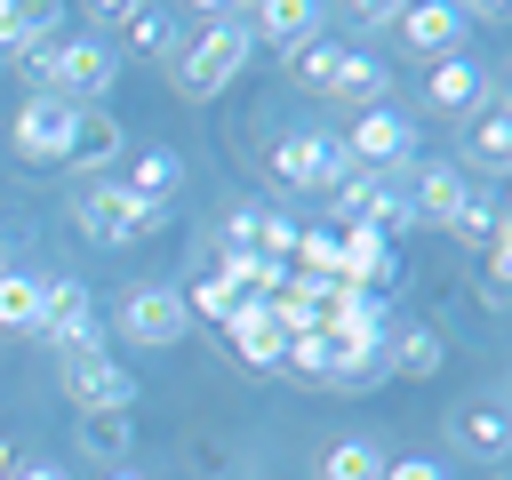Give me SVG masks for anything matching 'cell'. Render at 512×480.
<instances>
[{
    "label": "cell",
    "mask_w": 512,
    "mask_h": 480,
    "mask_svg": "<svg viewBox=\"0 0 512 480\" xmlns=\"http://www.w3.org/2000/svg\"><path fill=\"white\" fill-rule=\"evenodd\" d=\"M248 56H256V40H248V16H208V32L200 40H184V56H168V88L184 96V104H216L240 72H248Z\"/></svg>",
    "instance_id": "1"
},
{
    "label": "cell",
    "mask_w": 512,
    "mask_h": 480,
    "mask_svg": "<svg viewBox=\"0 0 512 480\" xmlns=\"http://www.w3.org/2000/svg\"><path fill=\"white\" fill-rule=\"evenodd\" d=\"M168 216H176V200H136L120 176H96V184H80V200H72V224H80L96 248L152 240V232H168Z\"/></svg>",
    "instance_id": "2"
},
{
    "label": "cell",
    "mask_w": 512,
    "mask_h": 480,
    "mask_svg": "<svg viewBox=\"0 0 512 480\" xmlns=\"http://www.w3.org/2000/svg\"><path fill=\"white\" fill-rule=\"evenodd\" d=\"M112 328H120V344H136V352H168V344L192 328V312H184V288H168V280H144V288H128Z\"/></svg>",
    "instance_id": "3"
},
{
    "label": "cell",
    "mask_w": 512,
    "mask_h": 480,
    "mask_svg": "<svg viewBox=\"0 0 512 480\" xmlns=\"http://www.w3.org/2000/svg\"><path fill=\"white\" fill-rule=\"evenodd\" d=\"M360 168L344 160V144L336 136H280L272 144V184H288V192H344Z\"/></svg>",
    "instance_id": "4"
},
{
    "label": "cell",
    "mask_w": 512,
    "mask_h": 480,
    "mask_svg": "<svg viewBox=\"0 0 512 480\" xmlns=\"http://www.w3.org/2000/svg\"><path fill=\"white\" fill-rule=\"evenodd\" d=\"M56 392H64L80 416H128V408H136V376H128L112 352L64 360V368H56Z\"/></svg>",
    "instance_id": "5"
},
{
    "label": "cell",
    "mask_w": 512,
    "mask_h": 480,
    "mask_svg": "<svg viewBox=\"0 0 512 480\" xmlns=\"http://www.w3.org/2000/svg\"><path fill=\"white\" fill-rule=\"evenodd\" d=\"M112 80H120V48L112 40H64L56 64H48V96L56 104H96Z\"/></svg>",
    "instance_id": "6"
},
{
    "label": "cell",
    "mask_w": 512,
    "mask_h": 480,
    "mask_svg": "<svg viewBox=\"0 0 512 480\" xmlns=\"http://www.w3.org/2000/svg\"><path fill=\"white\" fill-rule=\"evenodd\" d=\"M344 160L360 168V176H384V168H408L416 160V128H408V112H352V136H344Z\"/></svg>",
    "instance_id": "7"
},
{
    "label": "cell",
    "mask_w": 512,
    "mask_h": 480,
    "mask_svg": "<svg viewBox=\"0 0 512 480\" xmlns=\"http://www.w3.org/2000/svg\"><path fill=\"white\" fill-rule=\"evenodd\" d=\"M112 160H120V120L96 112V104H72V136H64V160H56V168H72V176H104Z\"/></svg>",
    "instance_id": "8"
},
{
    "label": "cell",
    "mask_w": 512,
    "mask_h": 480,
    "mask_svg": "<svg viewBox=\"0 0 512 480\" xmlns=\"http://www.w3.org/2000/svg\"><path fill=\"white\" fill-rule=\"evenodd\" d=\"M456 448H464L472 464H504V448H512V416H504L496 392H472V400L456 408Z\"/></svg>",
    "instance_id": "9"
},
{
    "label": "cell",
    "mask_w": 512,
    "mask_h": 480,
    "mask_svg": "<svg viewBox=\"0 0 512 480\" xmlns=\"http://www.w3.org/2000/svg\"><path fill=\"white\" fill-rule=\"evenodd\" d=\"M424 96H432V112H464V120H472V112H480V104H496L504 88H496L480 64H464V56H440V64H432V80H424Z\"/></svg>",
    "instance_id": "10"
},
{
    "label": "cell",
    "mask_w": 512,
    "mask_h": 480,
    "mask_svg": "<svg viewBox=\"0 0 512 480\" xmlns=\"http://www.w3.org/2000/svg\"><path fill=\"white\" fill-rule=\"evenodd\" d=\"M64 136H72V104L24 96V112H16V152H24V160H64Z\"/></svg>",
    "instance_id": "11"
},
{
    "label": "cell",
    "mask_w": 512,
    "mask_h": 480,
    "mask_svg": "<svg viewBox=\"0 0 512 480\" xmlns=\"http://www.w3.org/2000/svg\"><path fill=\"white\" fill-rule=\"evenodd\" d=\"M464 192H472V176H464L456 160H424V168H416V200H408V216L448 232V216L464 208Z\"/></svg>",
    "instance_id": "12"
},
{
    "label": "cell",
    "mask_w": 512,
    "mask_h": 480,
    "mask_svg": "<svg viewBox=\"0 0 512 480\" xmlns=\"http://www.w3.org/2000/svg\"><path fill=\"white\" fill-rule=\"evenodd\" d=\"M224 336H232V352L248 360V368H280V352H288V336H280V320H272V304H232V320H224Z\"/></svg>",
    "instance_id": "13"
},
{
    "label": "cell",
    "mask_w": 512,
    "mask_h": 480,
    "mask_svg": "<svg viewBox=\"0 0 512 480\" xmlns=\"http://www.w3.org/2000/svg\"><path fill=\"white\" fill-rule=\"evenodd\" d=\"M400 40L416 48V56H456V40H464V8H448V0H424V8H400Z\"/></svg>",
    "instance_id": "14"
},
{
    "label": "cell",
    "mask_w": 512,
    "mask_h": 480,
    "mask_svg": "<svg viewBox=\"0 0 512 480\" xmlns=\"http://www.w3.org/2000/svg\"><path fill=\"white\" fill-rule=\"evenodd\" d=\"M440 368H448V336H440L432 320L400 328V336H392V352H384V376H408V384H432Z\"/></svg>",
    "instance_id": "15"
},
{
    "label": "cell",
    "mask_w": 512,
    "mask_h": 480,
    "mask_svg": "<svg viewBox=\"0 0 512 480\" xmlns=\"http://www.w3.org/2000/svg\"><path fill=\"white\" fill-rule=\"evenodd\" d=\"M320 96H328V104H360V112H376V104H384V64H376L368 48H344Z\"/></svg>",
    "instance_id": "16"
},
{
    "label": "cell",
    "mask_w": 512,
    "mask_h": 480,
    "mask_svg": "<svg viewBox=\"0 0 512 480\" xmlns=\"http://www.w3.org/2000/svg\"><path fill=\"white\" fill-rule=\"evenodd\" d=\"M40 344H48L56 360H88V352H112V328H104L96 304H80V312H64V320H40Z\"/></svg>",
    "instance_id": "17"
},
{
    "label": "cell",
    "mask_w": 512,
    "mask_h": 480,
    "mask_svg": "<svg viewBox=\"0 0 512 480\" xmlns=\"http://www.w3.org/2000/svg\"><path fill=\"white\" fill-rule=\"evenodd\" d=\"M328 304H336V280H304V272H288V288L272 296V320H280V336H304V328H320Z\"/></svg>",
    "instance_id": "18"
},
{
    "label": "cell",
    "mask_w": 512,
    "mask_h": 480,
    "mask_svg": "<svg viewBox=\"0 0 512 480\" xmlns=\"http://www.w3.org/2000/svg\"><path fill=\"white\" fill-rule=\"evenodd\" d=\"M464 160H472V168H504V160H512V112H504V96L464 120Z\"/></svg>",
    "instance_id": "19"
},
{
    "label": "cell",
    "mask_w": 512,
    "mask_h": 480,
    "mask_svg": "<svg viewBox=\"0 0 512 480\" xmlns=\"http://www.w3.org/2000/svg\"><path fill=\"white\" fill-rule=\"evenodd\" d=\"M312 32H320V16H312L304 0H272V8L248 16V40H288V48H296V40H312Z\"/></svg>",
    "instance_id": "20"
},
{
    "label": "cell",
    "mask_w": 512,
    "mask_h": 480,
    "mask_svg": "<svg viewBox=\"0 0 512 480\" xmlns=\"http://www.w3.org/2000/svg\"><path fill=\"white\" fill-rule=\"evenodd\" d=\"M0 328L8 336H40V280L32 272H0Z\"/></svg>",
    "instance_id": "21"
},
{
    "label": "cell",
    "mask_w": 512,
    "mask_h": 480,
    "mask_svg": "<svg viewBox=\"0 0 512 480\" xmlns=\"http://www.w3.org/2000/svg\"><path fill=\"white\" fill-rule=\"evenodd\" d=\"M176 176H184V168H176V152H168V144H152V152H136V168H128L120 184H128L136 200H168V192H176Z\"/></svg>",
    "instance_id": "22"
},
{
    "label": "cell",
    "mask_w": 512,
    "mask_h": 480,
    "mask_svg": "<svg viewBox=\"0 0 512 480\" xmlns=\"http://www.w3.org/2000/svg\"><path fill=\"white\" fill-rule=\"evenodd\" d=\"M320 480H384V448L376 440H336L320 456Z\"/></svg>",
    "instance_id": "23"
},
{
    "label": "cell",
    "mask_w": 512,
    "mask_h": 480,
    "mask_svg": "<svg viewBox=\"0 0 512 480\" xmlns=\"http://www.w3.org/2000/svg\"><path fill=\"white\" fill-rule=\"evenodd\" d=\"M336 56H344V48H328V40L312 32V40H296V48H288V80L320 96V88H328V72H336Z\"/></svg>",
    "instance_id": "24"
},
{
    "label": "cell",
    "mask_w": 512,
    "mask_h": 480,
    "mask_svg": "<svg viewBox=\"0 0 512 480\" xmlns=\"http://www.w3.org/2000/svg\"><path fill=\"white\" fill-rule=\"evenodd\" d=\"M496 232H504V208H496L488 192H464V208L448 216V240H472V248H480V240H496Z\"/></svg>",
    "instance_id": "25"
},
{
    "label": "cell",
    "mask_w": 512,
    "mask_h": 480,
    "mask_svg": "<svg viewBox=\"0 0 512 480\" xmlns=\"http://www.w3.org/2000/svg\"><path fill=\"white\" fill-rule=\"evenodd\" d=\"M168 32H176L168 8H128V40H136V56H168V48H176Z\"/></svg>",
    "instance_id": "26"
},
{
    "label": "cell",
    "mask_w": 512,
    "mask_h": 480,
    "mask_svg": "<svg viewBox=\"0 0 512 480\" xmlns=\"http://www.w3.org/2000/svg\"><path fill=\"white\" fill-rule=\"evenodd\" d=\"M280 368H288V376H304V384H320V376H328V344H320V328H304V336H288V352H280Z\"/></svg>",
    "instance_id": "27"
},
{
    "label": "cell",
    "mask_w": 512,
    "mask_h": 480,
    "mask_svg": "<svg viewBox=\"0 0 512 480\" xmlns=\"http://www.w3.org/2000/svg\"><path fill=\"white\" fill-rule=\"evenodd\" d=\"M480 288L504 304V288H512V232H496V240H480Z\"/></svg>",
    "instance_id": "28"
},
{
    "label": "cell",
    "mask_w": 512,
    "mask_h": 480,
    "mask_svg": "<svg viewBox=\"0 0 512 480\" xmlns=\"http://www.w3.org/2000/svg\"><path fill=\"white\" fill-rule=\"evenodd\" d=\"M232 304H240V296H232V288H224V280H216V272H208V280H192V288H184V312H192V320H232Z\"/></svg>",
    "instance_id": "29"
},
{
    "label": "cell",
    "mask_w": 512,
    "mask_h": 480,
    "mask_svg": "<svg viewBox=\"0 0 512 480\" xmlns=\"http://www.w3.org/2000/svg\"><path fill=\"white\" fill-rule=\"evenodd\" d=\"M80 440H88V456H104V464L120 472V448H128V416H88V432H80Z\"/></svg>",
    "instance_id": "30"
},
{
    "label": "cell",
    "mask_w": 512,
    "mask_h": 480,
    "mask_svg": "<svg viewBox=\"0 0 512 480\" xmlns=\"http://www.w3.org/2000/svg\"><path fill=\"white\" fill-rule=\"evenodd\" d=\"M384 480H448L432 456H384Z\"/></svg>",
    "instance_id": "31"
},
{
    "label": "cell",
    "mask_w": 512,
    "mask_h": 480,
    "mask_svg": "<svg viewBox=\"0 0 512 480\" xmlns=\"http://www.w3.org/2000/svg\"><path fill=\"white\" fill-rule=\"evenodd\" d=\"M352 16H360V24H368V32H384V24H400V8H392V0H360V8H352Z\"/></svg>",
    "instance_id": "32"
},
{
    "label": "cell",
    "mask_w": 512,
    "mask_h": 480,
    "mask_svg": "<svg viewBox=\"0 0 512 480\" xmlns=\"http://www.w3.org/2000/svg\"><path fill=\"white\" fill-rule=\"evenodd\" d=\"M16 32H24V8H16V0H0V56H8V40H16Z\"/></svg>",
    "instance_id": "33"
},
{
    "label": "cell",
    "mask_w": 512,
    "mask_h": 480,
    "mask_svg": "<svg viewBox=\"0 0 512 480\" xmlns=\"http://www.w3.org/2000/svg\"><path fill=\"white\" fill-rule=\"evenodd\" d=\"M8 480H72V472H64V464H16Z\"/></svg>",
    "instance_id": "34"
},
{
    "label": "cell",
    "mask_w": 512,
    "mask_h": 480,
    "mask_svg": "<svg viewBox=\"0 0 512 480\" xmlns=\"http://www.w3.org/2000/svg\"><path fill=\"white\" fill-rule=\"evenodd\" d=\"M8 472H16V456H8V440H0V480H8Z\"/></svg>",
    "instance_id": "35"
},
{
    "label": "cell",
    "mask_w": 512,
    "mask_h": 480,
    "mask_svg": "<svg viewBox=\"0 0 512 480\" xmlns=\"http://www.w3.org/2000/svg\"><path fill=\"white\" fill-rule=\"evenodd\" d=\"M104 480H144V472H104Z\"/></svg>",
    "instance_id": "36"
},
{
    "label": "cell",
    "mask_w": 512,
    "mask_h": 480,
    "mask_svg": "<svg viewBox=\"0 0 512 480\" xmlns=\"http://www.w3.org/2000/svg\"><path fill=\"white\" fill-rule=\"evenodd\" d=\"M0 72H8V56H0Z\"/></svg>",
    "instance_id": "37"
},
{
    "label": "cell",
    "mask_w": 512,
    "mask_h": 480,
    "mask_svg": "<svg viewBox=\"0 0 512 480\" xmlns=\"http://www.w3.org/2000/svg\"><path fill=\"white\" fill-rule=\"evenodd\" d=\"M0 272H8V264H0Z\"/></svg>",
    "instance_id": "38"
}]
</instances>
